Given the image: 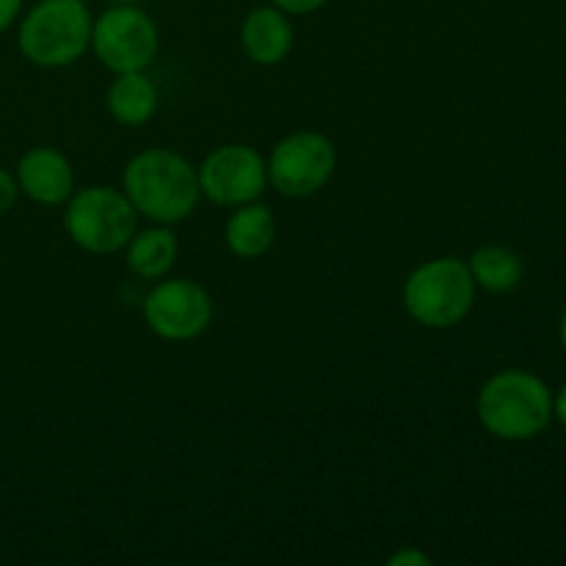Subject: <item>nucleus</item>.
<instances>
[{"label": "nucleus", "mask_w": 566, "mask_h": 566, "mask_svg": "<svg viewBox=\"0 0 566 566\" xmlns=\"http://www.w3.org/2000/svg\"><path fill=\"white\" fill-rule=\"evenodd\" d=\"M122 191L138 216L169 227L186 221L202 199L197 169L180 153L160 147L138 153L125 166Z\"/></svg>", "instance_id": "1"}, {"label": "nucleus", "mask_w": 566, "mask_h": 566, "mask_svg": "<svg viewBox=\"0 0 566 566\" xmlns=\"http://www.w3.org/2000/svg\"><path fill=\"white\" fill-rule=\"evenodd\" d=\"M475 412L481 426L497 440H534L553 418V392L528 370H501L481 387Z\"/></svg>", "instance_id": "2"}, {"label": "nucleus", "mask_w": 566, "mask_h": 566, "mask_svg": "<svg viewBox=\"0 0 566 566\" xmlns=\"http://www.w3.org/2000/svg\"><path fill=\"white\" fill-rule=\"evenodd\" d=\"M92 11L83 0H39L20 20L17 44L31 64L61 70L92 48Z\"/></svg>", "instance_id": "3"}, {"label": "nucleus", "mask_w": 566, "mask_h": 566, "mask_svg": "<svg viewBox=\"0 0 566 566\" xmlns=\"http://www.w3.org/2000/svg\"><path fill=\"white\" fill-rule=\"evenodd\" d=\"M475 304V280L459 258H437L418 265L403 282V307L426 329L462 324Z\"/></svg>", "instance_id": "4"}, {"label": "nucleus", "mask_w": 566, "mask_h": 566, "mask_svg": "<svg viewBox=\"0 0 566 566\" xmlns=\"http://www.w3.org/2000/svg\"><path fill=\"white\" fill-rule=\"evenodd\" d=\"M64 230L75 247L92 254H114L138 230V213L125 191L88 186L66 199Z\"/></svg>", "instance_id": "5"}, {"label": "nucleus", "mask_w": 566, "mask_h": 566, "mask_svg": "<svg viewBox=\"0 0 566 566\" xmlns=\"http://www.w3.org/2000/svg\"><path fill=\"white\" fill-rule=\"evenodd\" d=\"M92 48L114 75L144 72L158 55L160 33L142 6H108L92 25Z\"/></svg>", "instance_id": "6"}, {"label": "nucleus", "mask_w": 566, "mask_h": 566, "mask_svg": "<svg viewBox=\"0 0 566 566\" xmlns=\"http://www.w3.org/2000/svg\"><path fill=\"white\" fill-rule=\"evenodd\" d=\"M269 182L291 199L318 193L337 169L335 144L318 130H296L271 149Z\"/></svg>", "instance_id": "7"}, {"label": "nucleus", "mask_w": 566, "mask_h": 566, "mask_svg": "<svg viewBox=\"0 0 566 566\" xmlns=\"http://www.w3.org/2000/svg\"><path fill=\"white\" fill-rule=\"evenodd\" d=\"M149 332L169 343H188L213 321V298L193 280H158L142 304Z\"/></svg>", "instance_id": "8"}, {"label": "nucleus", "mask_w": 566, "mask_h": 566, "mask_svg": "<svg viewBox=\"0 0 566 566\" xmlns=\"http://www.w3.org/2000/svg\"><path fill=\"white\" fill-rule=\"evenodd\" d=\"M197 177L205 199L221 208H238L263 197L269 186V166L254 147L224 144L199 164Z\"/></svg>", "instance_id": "9"}, {"label": "nucleus", "mask_w": 566, "mask_h": 566, "mask_svg": "<svg viewBox=\"0 0 566 566\" xmlns=\"http://www.w3.org/2000/svg\"><path fill=\"white\" fill-rule=\"evenodd\" d=\"M17 182L20 193H25L31 202L55 208L64 205L75 191V171L70 158L53 147H31L22 153L17 164Z\"/></svg>", "instance_id": "10"}, {"label": "nucleus", "mask_w": 566, "mask_h": 566, "mask_svg": "<svg viewBox=\"0 0 566 566\" xmlns=\"http://www.w3.org/2000/svg\"><path fill=\"white\" fill-rule=\"evenodd\" d=\"M241 42L254 64H282L293 48V25L285 11H280L276 6H258L243 20Z\"/></svg>", "instance_id": "11"}, {"label": "nucleus", "mask_w": 566, "mask_h": 566, "mask_svg": "<svg viewBox=\"0 0 566 566\" xmlns=\"http://www.w3.org/2000/svg\"><path fill=\"white\" fill-rule=\"evenodd\" d=\"M276 238V219L274 210L263 202H247L238 205L235 213L227 219L224 227V241L235 258L254 260L263 258Z\"/></svg>", "instance_id": "12"}, {"label": "nucleus", "mask_w": 566, "mask_h": 566, "mask_svg": "<svg viewBox=\"0 0 566 566\" xmlns=\"http://www.w3.org/2000/svg\"><path fill=\"white\" fill-rule=\"evenodd\" d=\"M111 116L125 127H142L158 111V88L144 72H119L105 92Z\"/></svg>", "instance_id": "13"}, {"label": "nucleus", "mask_w": 566, "mask_h": 566, "mask_svg": "<svg viewBox=\"0 0 566 566\" xmlns=\"http://www.w3.org/2000/svg\"><path fill=\"white\" fill-rule=\"evenodd\" d=\"M127 265L142 280H164L177 263V238L169 224L136 230L127 241Z\"/></svg>", "instance_id": "14"}, {"label": "nucleus", "mask_w": 566, "mask_h": 566, "mask_svg": "<svg viewBox=\"0 0 566 566\" xmlns=\"http://www.w3.org/2000/svg\"><path fill=\"white\" fill-rule=\"evenodd\" d=\"M468 269L473 274L475 287H484L490 293H509L523 280V260H520V254L512 252L509 247H497V243L475 249Z\"/></svg>", "instance_id": "15"}, {"label": "nucleus", "mask_w": 566, "mask_h": 566, "mask_svg": "<svg viewBox=\"0 0 566 566\" xmlns=\"http://www.w3.org/2000/svg\"><path fill=\"white\" fill-rule=\"evenodd\" d=\"M17 197H20V182H17V175H11L9 169H0V216L9 213L17 205Z\"/></svg>", "instance_id": "16"}, {"label": "nucleus", "mask_w": 566, "mask_h": 566, "mask_svg": "<svg viewBox=\"0 0 566 566\" xmlns=\"http://www.w3.org/2000/svg\"><path fill=\"white\" fill-rule=\"evenodd\" d=\"M329 0H271V6H276L280 11H285L287 17H304V14H313V11L324 9Z\"/></svg>", "instance_id": "17"}, {"label": "nucleus", "mask_w": 566, "mask_h": 566, "mask_svg": "<svg viewBox=\"0 0 566 566\" xmlns=\"http://www.w3.org/2000/svg\"><path fill=\"white\" fill-rule=\"evenodd\" d=\"M387 564L390 566H429L431 558L426 556L423 551H418V547H403V551L392 553V556L387 558Z\"/></svg>", "instance_id": "18"}, {"label": "nucleus", "mask_w": 566, "mask_h": 566, "mask_svg": "<svg viewBox=\"0 0 566 566\" xmlns=\"http://www.w3.org/2000/svg\"><path fill=\"white\" fill-rule=\"evenodd\" d=\"M22 14V0H0V33L9 31Z\"/></svg>", "instance_id": "19"}, {"label": "nucleus", "mask_w": 566, "mask_h": 566, "mask_svg": "<svg viewBox=\"0 0 566 566\" xmlns=\"http://www.w3.org/2000/svg\"><path fill=\"white\" fill-rule=\"evenodd\" d=\"M553 415H556L558 423H562L566 429V385L562 387V390H558V396L553 398Z\"/></svg>", "instance_id": "20"}, {"label": "nucleus", "mask_w": 566, "mask_h": 566, "mask_svg": "<svg viewBox=\"0 0 566 566\" xmlns=\"http://www.w3.org/2000/svg\"><path fill=\"white\" fill-rule=\"evenodd\" d=\"M108 6H138L142 0H105Z\"/></svg>", "instance_id": "21"}, {"label": "nucleus", "mask_w": 566, "mask_h": 566, "mask_svg": "<svg viewBox=\"0 0 566 566\" xmlns=\"http://www.w3.org/2000/svg\"><path fill=\"white\" fill-rule=\"evenodd\" d=\"M558 335H562V346L566 348V310H564V318H562V326H558Z\"/></svg>", "instance_id": "22"}]
</instances>
